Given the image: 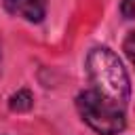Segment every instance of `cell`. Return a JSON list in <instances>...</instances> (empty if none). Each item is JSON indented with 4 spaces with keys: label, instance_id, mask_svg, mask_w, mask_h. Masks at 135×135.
<instances>
[{
    "label": "cell",
    "instance_id": "1",
    "mask_svg": "<svg viewBox=\"0 0 135 135\" xmlns=\"http://www.w3.org/2000/svg\"><path fill=\"white\" fill-rule=\"evenodd\" d=\"M86 74L95 91L127 105L131 99V80L118 55L108 46H95L86 55Z\"/></svg>",
    "mask_w": 135,
    "mask_h": 135
},
{
    "label": "cell",
    "instance_id": "2",
    "mask_svg": "<svg viewBox=\"0 0 135 135\" xmlns=\"http://www.w3.org/2000/svg\"><path fill=\"white\" fill-rule=\"evenodd\" d=\"M76 108L82 120L99 135H118L127 127L124 105L101 95L95 89H84L76 97Z\"/></svg>",
    "mask_w": 135,
    "mask_h": 135
},
{
    "label": "cell",
    "instance_id": "3",
    "mask_svg": "<svg viewBox=\"0 0 135 135\" xmlns=\"http://www.w3.org/2000/svg\"><path fill=\"white\" fill-rule=\"evenodd\" d=\"M4 8L25 21L40 23L46 15V0H4Z\"/></svg>",
    "mask_w": 135,
    "mask_h": 135
},
{
    "label": "cell",
    "instance_id": "4",
    "mask_svg": "<svg viewBox=\"0 0 135 135\" xmlns=\"http://www.w3.org/2000/svg\"><path fill=\"white\" fill-rule=\"evenodd\" d=\"M32 105H34V97H32V93H30L27 89L17 91V93L11 95V99H8V108H11L13 112H27V110H32Z\"/></svg>",
    "mask_w": 135,
    "mask_h": 135
},
{
    "label": "cell",
    "instance_id": "5",
    "mask_svg": "<svg viewBox=\"0 0 135 135\" xmlns=\"http://www.w3.org/2000/svg\"><path fill=\"white\" fill-rule=\"evenodd\" d=\"M122 51H124V55L129 57V61L135 65V32H129V34H127V38H124V42H122Z\"/></svg>",
    "mask_w": 135,
    "mask_h": 135
},
{
    "label": "cell",
    "instance_id": "6",
    "mask_svg": "<svg viewBox=\"0 0 135 135\" xmlns=\"http://www.w3.org/2000/svg\"><path fill=\"white\" fill-rule=\"evenodd\" d=\"M120 13L127 19H135V0H122L120 2Z\"/></svg>",
    "mask_w": 135,
    "mask_h": 135
}]
</instances>
